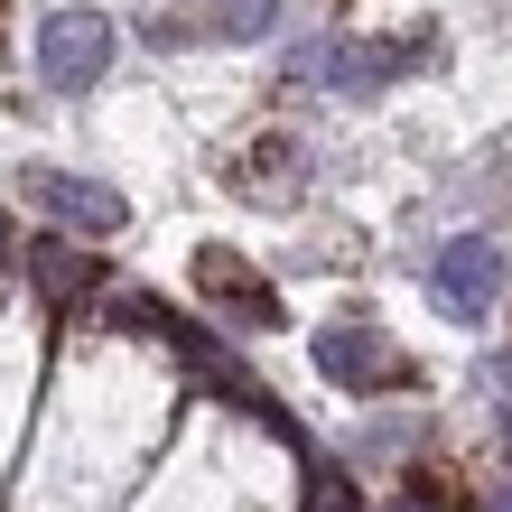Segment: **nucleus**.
<instances>
[{"label": "nucleus", "instance_id": "obj_8", "mask_svg": "<svg viewBox=\"0 0 512 512\" xmlns=\"http://www.w3.org/2000/svg\"><path fill=\"white\" fill-rule=\"evenodd\" d=\"M28 196H38L47 215H66L75 233H122V224H131V205L112 196V187H94V177H66V168H28Z\"/></svg>", "mask_w": 512, "mask_h": 512}, {"label": "nucleus", "instance_id": "obj_11", "mask_svg": "<svg viewBox=\"0 0 512 512\" xmlns=\"http://www.w3.org/2000/svg\"><path fill=\"white\" fill-rule=\"evenodd\" d=\"M485 512H512V485H503V494H494V503H485Z\"/></svg>", "mask_w": 512, "mask_h": 512}, {"label": "nucleus", "instance_id": "obj_1", "mask_svg": "<svg viewBox=\"0 0 512 512\" xmlns=\"http://www.w3.org/2000/svg\"><path fill=\"white\" fill-rule=\"evenodd\" d=\"M317 373L336 382V391H401V382H410V354L391 345L373 317H336V326L317 336Z\"/></svg>", "mask_w": 512, "mask_h": 512}, {"label": "nucleus", "instance_id": "obj_10", "mask_svg": "<svg viewBox=\"0 0 512 512\" xmlns=\"http://www.w3.org/2000/svg\"><path fill=\"white\" fill-rule=\"evenodd\" d=\"M298 512H354V475H345V466H317V475H308V503H298Z\"/></svg>", "mask_w": 512, "mask_h": 512}, {"label": "nucleus", "instance_id": "obj_4", "mask_svg": "<svg viewBox=\"0 0 512 512\" xmlns=\"http://www.w3.org/2000/svg\"><path fill=\"white\" fill-rule=\"evenodd\" d=\"M196 298H205V308H224L233 326H252V336L289 326L280 289H270V280H261V270H252L243 252H224V243H205V252H196Z\"/></svg>", "mask_w": 512, "mask_h": 512}, {"label": "nucleus", "instance_id": "obj_2", "mask_svg": "<svg viewBox=\"0 0 512 512\" xmlns=\"http://www.w3.org/2000/svg\"><path fill=\"white\" fill-rule=\"evenodd\" d=\"M401 75V47L382 38H308L289 47V84H317V94H382Z\"/></svg>", "mask_w": 512, "mask_h": 512}, {"label": "nucleus", "instance_id": "obj_5", "mask_svg": "<svg viewBox=\"0 0 512 512\" xmlns=\"http://www.w3.org/2000/svg\"><path fill=\"white\" fill-rule=\"evenodd\" d=\"M280 0H140L149 38L159 47H187V38H261Z\"/></svg>", "mask_w": 512, "mask_h": 512}, {"label": "nucleus", "instance_id": "obj_6", "mask_svg": "<svg viewBox=\"0 0 512 512\" xmlns=\"http://www.w3.org/2000/svg\"><path fill=\"white\" fill-rule=\"evenodd\" d=\"M429 298L447 317H485L503 298V243H485V233H466V243H447L438 270H429Z\"/></svg>", "mask_w": 512, "mask_h": 512}, {"label": "nucleus", "instance_id": "obj_9", "mask_svg": "<svg viewBox=\"0 0 512 512\" xmlns=\"http://www.w3.org/2000/svg\"><path fill=\"white\" fill-rule=\"evenodd\" d=\"M28 270H38V289L56 298V308L94 289V252H66V243H28Z\"/></svg>", "mask_w": 512, "mask_h": 512}, {"label": "nucleus", "instance_id": "obj_7", "mask_svg": "<svg viewBox=\"0 0 512 512\" xmlns=\"http://www.w3.org/2000/svg\"><path fill=\"white\" fill-rule=\"evenodd\" d=\"M233 196H252V205H298V196H308V149H298L289 131L233 149Z\"/></svg>", "mask_w": 512, "mask_h": 512}, {"label": "nucleus", "instance_id": "obj_3", "mask_svg": "<svg viewBox=\"0 0 512 512\" xmlns=\"http://www.w3.org/2000/svg\"><path fill=\"white\" fill-rule=\"evenodd\" d=\"M103 66H112V19H94V10H56V19L38 28V75L56 84V94H94Z\"/></svg>", "mask_w": 512, "mask_h": 512}]
</instances>
